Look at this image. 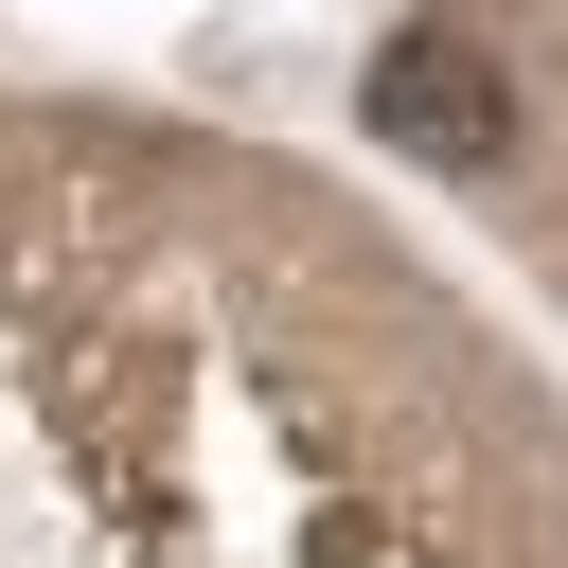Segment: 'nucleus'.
I'll use <instances>...</instances> for the list:
<instances>
[{"label": "nucleus", "mask_w": 568, "mask_h": 568, "mask_svg": "<svg viewBox=\"0 0 568 568\" xmlns=\"http://www.w3.org/2000/svg\"><path fill=\"white\" fill-rule=\"evenodd\" d=\"M355 106H373V142H408V160H462V178L515 142V89H497V53H479L462 18H408V36L373 53V89H355Z\"/></svg>", "instance_id": "nucleus-1"}]
</instances>
